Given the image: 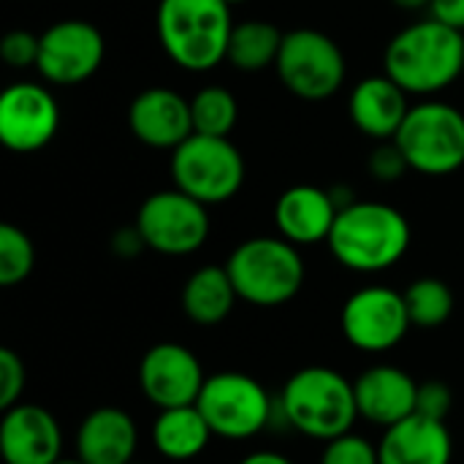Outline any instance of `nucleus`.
<instances>
[{"label":"nucleus","mask_w":464,"mask_h":464,"mask_svg":"<svg viewBox=\"0 0 464 464\" xmlns=\"http://www.w3.org/2000/svg\"><path fill=\"white\" fill-rule=\"evenodd\" d=\"M38 49H41V35H33L30 30H11L0 41L3 63L16 71L38 65Z\"/></svg>","instance_id":"obj_30"},{"label":"nucleus","mask_w":464,"mask_h":464,"mask_svg":"<svg viewBox=\"0 0 464 464\" xmlns=\"http://www.w3.org/2000/svg\"><path fill=\"white\" fill-rule=\"evenodd\" d=\"M136 449V421L130 413L114 405L95 408L76 430V459L84 464H130Z\"/></svg>","instance_id":"obj_19"},{"label":"nucleus","mask_w":464,"mask_h":464,"mask_svg":"<svg viewBox=\"0 0 464 464\" xmlns=\"http://www.w3.org/2000/svg\"><path fill=\"white\" fill-rule=\"evenodd\" d=\"M212 438L215 435L196 405L166 408L152 424V443L169 462H190L201 457Z\"/></svg>","instance_id":"obj_22"},{"label":"nucleus","mask_w":464,"mask_h":464,"mask_svg":"<svg viewBox=\"0 0 464 464\" xmlns=\"http://www.w3.org/2000/svg\"><path fill=\"white\" fill-rule=\"evenodd\" d=\"M411 223L397 207L353 201L337 212L326 245L340 266L372 275L400 264L411 247Z\"/></svg>","instance_id":"obj_2"},{"label":"nucleus","mask_w":464,"mask_h":464,"mask_svg":"<svg viewBox=\"0 0 464 464\" xmlns=\"http://www.w3.org/2000/svg\"><path fill=\"white\" fill-rule=\"evenodd\" d=\"M136 228L150 250L160 256H190L201 250L209 237L207 204L177 188L158 190L141 201Z\"/></svg>","instance_id":"obj_10"},{"label":"nucleus","mask_w":464,"mask_h":464,"mask_svg":"<svg viewBox=\"0 0 464 464\" xmlns=\"http://www.w3.org/2000/svg\"><path fill=\"white\" fill-rule=\"evenodd\" d=\"M106 57L101 30L87 19H60L41 33L38 73L49 84L71 87L87 82Z\"/></svg>","instance_id":"obj_12"},{"label":"nucleus","mask_w":464,"mask_h":464,"mask_svg":"<svg viewBox=\"0 0 464 464\" xmlns=\"http://www.w3.org/2000/svg\"><path fill=\"white\" fill-rule=\"evenodd\" d=\"M411 169L424 177H449L464 166V114L443 101L413 106L397 133Z\"/></svg>","instance_id":"obj_7"},{"label":"nucleus","mask_w":464,"mask_h":464,"mask_svg":"<svg viewBox=\"0 0 464 464\" xmlns=\"http://www.w3.org/2000/svg\"><path fill=\"white\" fill-rule=\"evenodd\" d=\"M158 41L169 60L190 73H207L226 60L234 30L226 0H160Z\"/></svg>","instance_id":"obj_3"},{"label":"nucleus","mask_w":464,"mask_h":464,"mask_svg":"<svg viewBox=\"0 0 464 464\" xmlns=\"http://www.w3.org/2000/svg\"><path fill=\"white\" fill-rule=\"evenodd\" d=\"M275 68L283 87L302 101H326L337 95L348 73L340 44L313 27L285 33Z\"/></svg>","instance_id":"obj_9"},{"label":"nucleus","mask_w":464,"mask_h":464,"mask_svg":"<svg viewBox=\"0 0 464 464\" xmlns=\"http://www.w3.org/2000/svg\"><path fill=\"white\" fill-rule=\"evenodd\" d=\"M394 5L405 8V11H421V8H430L432 0H392Z\"/></svg>","instance_id":"obj_36"},{"label":"nucleus","mask_w":464,"mask_h":464,"mask_svg":"<svg viewBox=\"0 0 464 464\" xmlns=\"http://www.w3.org/2000/svg\"><path fill=\"white\" fill-rule=\"evenodd\" d=\"M383 73L408 95H435L464 73V33L438 22L400 30L383 52Z\"/></svg>","instance_id":"obj_1"},{"label":"nucleus","mask_w":464,"mask_h":464,"mask_svg":"<svg viewBox=\"0 0 464 464\" xmlns=\"http://www.w3.org/2000/svg\"><path fill=\"white\" fill-rule=\"evenodd\" d=\"M204 367L198 356L179 343H158L139 362V386L158 411L196 405L204 389Z\"/></svg>","instance_id":"obj_14"},{"label":"nucleus","mask_w":464,"mask_h":464,"mask_svg":"<svg viewBox=\"0 0 464 464\" xmlns=\"http://www.w3.org/2000/svg\"><path fill=\"white\" fill-rule=\"evenodd\" d=\"M239 464H294L288 457L277 454V451H253L247 454Z\"/></svg>","instance_id":"obj_35"},{"label":"nucleus","mask_w":464,"mask_h":464,"mask_svg":"<svg viewBox=\"0 0 464 464\" xmlns=\"http://www.w3.org/2000/svg\"><path fill=\"white\" fill-rule=\"evenodd\" d=\"M402 294L411 324L419 329H438L454 315V291L438 277H419Z\"/></svg>","instance_id":"obj_25"},{"label":"nucleus","mask_w":464,"mask_h":464,"mask_svg":"<svg viewBox=\"0 0 464 464\" xmlns=\"http://www.w3.org/2000/svg\"><path fill=\"white\" fill-rule=\"evenodd\" d=\"M0 454L5 464H54L63 457V432L57 419L33 402H16L3 411Z\"/></svg>","instance_id":"obj_15"},{"label":"nucleus","mask_w":464,"mask_h":464,"mask_svg":"<svg viewBox=\"0 0 464 464\" xmlns=\"http://www.w3.org/2000/svg\"><path fill=\"white\" fill-rule=\"evenodd\" d=\"M237 299L239 294L226 266H201L188 277L182 288V310L188 321L198 326L223 324L231 315Z\"/></svg>","instance_id":"obj_23"},{"label":"nucleus","mask_w":464,"mask_h":464,"mask_svg":"<svg viewBox=\"0 0 464 464\" xmlns=\"http://www.w3.org/2000/svg\"><path fill=\"white\" fill-rule=\"evenodd\" d=\"M353 392H356L359 419H367L375 427L389 430L416 413L419 383L400 367L375 364L364 370L353 381Z\"/></svg>","instance_id":"obj_17"},{"label":"nucleus","mask_w":464,"mask_h":464,"mask_svg":"<svg viewBox=\"0 0 464 464\" xmlns=\"http://www.w3.org/2000/svg\"><path fill=\"white\" fill-rule=\"evenodd\" d=\"M367 169H370V174H372L378 182H397V179H402V174L411 169V163H408V158L402 155V150L397 147V141H381V144L372 150V155H370V160H367Z\"/></svg>","instance_id":"obj_31"},{"label":"nucleus","mask_w":464,"mask_h":464,"mask_svg":"<svg viewBox=\"0 0 464 464\" xmlns=\"http://www.w3.org/2000/svg\"><path fill=\"white\" fill-rule=\"evenodd\" d=\"M340 207L332 198V190L318 185H294L280 193L275 204V226L283 239L296 247L326 242Z\"/></svg>","instance_id":"obj_18"},{"label":"nucleus","mask_w":464,"mask_h":464,"mask_svg":"<svg viewBox=\"0 0 464 464\" xmlns=\"http://www.w3.org/2000/svg\"><path fill=\"white\" fill-rule=\"evenodd\" d=\"M196 408L207 419L212 435L226 440H250L261 435L275 413V402L261 381L234 370L207 375Z\"/></svg>","instance_id":"obj_8"},{"label":"nucleus","mask_w":464,"mask_h":464,"mask_svg":"<svg viewBox=\"0 0 464 464\" xmlns=\"http://www.w3.org/2000/svg\"><path fill=\"white\" fill-rule=\"evenodd\" d=\"M462 76H464V73H462Z\"/></svg>","instance_id":"obj_40"},{"label":"nucleus","mask_w":464,"mask_h":464,"mask_svg":"<svg viewBox=\"0 0 464 464\" xmlns=\"http://www.w3.org/2000/svg\"><path fill=\"white\" fill-rule=\"evenodd\" d=\"M60 128L54 95L35 82H14L0 95V141L19 155L44 150Z\"/></svg>","instance_id":"obj_13"},{"label":"nucleus","mask_w":464,"mask_h":464,"mask_svg":"<svg viewBox=\"0 0 464 464\" xmlns=\"http://www.w3.org/2000/svg\"><path fill=\"white\" fill-rule=\"evenodd\" d=\"M348 111L353 125L375 139V141H394L411 106L408 92L386 73L362 79L348 101Z\"/></svg>","instance_id":"obj_20"},{"label":"nucleus","mask_w":464,"mask_h":464,"mask_svg":"<svg viewBox=\"0 0 464 464\" xmlns=\"http://www.w3.org/2000/svg\"><path fill=\"white\" fill-rule=\"evenodd\" d=\"M378 457L381 464H451L454 440L446 421L413 413L383 430Z\"/></svg>","instance_id":"obj_21"},{"label":"nucleus","mask_w":464,"mask_h":464,"mask_svg":"<svg viewBox=\"0 0 464 464\" xmlns=\"http://www.w3.org/2000/svg\"><path fill=\"white\" fill-rule=\"evenodd\" d=\"M228 5H239V3H247V0H226Z\"/></svg>","instance_id":"obj_38"},{"label":"nucleus","mask_w":464,"mask_h":464,"mask_svg":"<svg viewBox=\"0 0 464 464\" xmlns=\"http://www.w3.org/2000/svg\"><path fill=\"white\" fill-rule=\"evenodd\" d=\"M54 464H84L82 459H60V462H54Z\"/></svg>","instance_id":"obj_37"},{"label":"nucleus","mask_w":464,"mask_h":464,"mask_svg":"<svg viewBox=\"0 0 464 464\" xmlns=\"http://www.w3.org/2000/svg\"><path fill=\"white\" fill-rule=\"evenodd\" d=\"M430 14L432 19L464 33V0H432Z\"/></svg>","instance_id":"obj_34"},{"label":"nucleus","mask_w":464,"mask_h":464,"mask_svg":"<svg viewBox=\"0 0 464 464\" xmlns=\"http://www.w3.org/2000/svg\"><path fill=\"white\" fill-rule=\"evenodd\" d=\"M130 133L152 150H177L193 136L190 101L169 87H147L128 106Z\"/></svg>","instance_id":"obj_16"},{"label":"nucleus","mask_w":464,"mask_h":464,"mask_svg":"<svg viewBox=\"0 0 464 464\" xmlns=\"http://www.w3.org/2000/svg\"><path fill=\"white\" fill-rule=\"evenodd\" d=\"M454 408V394L443 381H427L419 383V400H416V413L435 419V421H446L449 413Z\"/></svg>","instance_id":"obj_32"},{"label":"nucleus","mask_w":464,"mask_h":464,"mask_svg":"<svg viewBox=\"0 0 464 464\" xmlns=\"http://www.w3.org/2000/svg\"><path fill=\"white\" fill-rule=\"evenodd\" d=\"M280 411L291 430L324 443L353 432L359 419L353 381L332 367H304L294 372L283 386Z\"/></svg>","instance_id":"obj_4"},{"label":"nucleus","mask_w":464,"mask_h":464,"mask_svg":"<svg viewBox=\"0 0 464 464\" xmlns=\"http://www.w3.org/2000/svg\"><path fill=\"white\" fill-rule=\"evenodd\" d=\"M174 188L212 207L231 201L245 185V158L228 136H188L171 150Z\"/></svg>","instance_id":"obj_6"},{"label":"nucleus","mask_w":464,"mask_h":464,"mask_svg":"<svg viewBox=\"0 0 464 464\" xmlns=\"http://www.w3.org/2000/svg\"><path fill=\"white\" fill-rule=\"evenodd\" d=\"M405 294L389 285H367L351 294L340 313L345 340L362 353H386L411 332Z\"/></svg>","instance_id":"obj_11"},{"label":"nucleus","mask_w":464,"mask_h":464,"mask_svg":"<svg viewBox=\"0 0 464 464\" xmlns=\"http://www.w3.org/2000/svg\"><path fill=\"white\" fill-rule=\"evenodd\" d=\"M283 38L285 33H280V27L272 22H264V19L239 22L231 30L226 60L242 73H258L277 63Z\"/></svg>","instance_id":"obj_24"},{"label":"nucleus","mask_w":464,"mask_h":464,"mask_svg":"<svg viewBox=\"0 0 464 464\" xmlns=\"http://www.w3.org/2000/svg\"><path fill=\"white\" fill-rule=\"evenodd\" d=\"M130 464H144V462H130Z\"/></svg>","instance_id":"obj_39"},{"label":"nucleus","mask_w":464,"mask_h":464,"mask_svg":"<svg viewBox=\"0 0 464 464\" xmlns=\"http://www.w3.org/2000/svg\"><path fill=\"white\" fill-rule=\"evenodd\" d=\"M242 302L253 307L288 304L304 285V261L296 245L283 237H253L234 247L226 261Z\"/></svg>","instance_id":"obj_5"},{"label":"nucleus","mask_w":464,"mask_h":464,"mask_svg":"<svg viewBox=\"0 0 464 464\" xmlns=\"http://www.w3.org/2000/svg\"><path fill=\"white\" fill-rule=\"evenodd\" d=\"M321 464H381L378 446L356 432H345L334 440L324 443Z\"/></svg>","instance_id":"obj_28"},{"label":"nucleus","mask_w":464,"mask_h":464,"mask_svg":"<svg viewBox=\"0 0 464 464\" xmlns=\"http://www.w3.org/2000/svg\"><path fill=\"white\" fill-rule=\"evenodd\" d=\"M193 130L204 136H228L239 117V103L231 90L209 84L190 98Z\"/></svg>","instance_id":"obj_26"},{"label":"nucleus","mask_w":464,"mask_h":464,"mask_svg":"<svg viewBox=\"0 0 464 464\" xmlns=\"http://www.w3.org/2000/svg\"><path fill=\"white\" fill-rule=\"evenodd\" d=\"M27 386V370L16 351L0 348V408L8 411L16 402H22Z\"/></svg>","instance_id":"obj_29"},{"label":"nucleus","mask_w":464,"mask_h":464,"mask_svg":"<svg viewBox=\"0 0 464 464\" xmlns=\"http://www.w3.org/2000/svg\"><path fill=\"white\" fill-rule=\"evenodd\" d=\"M111 250H114L120 258H136L141 250H147V242H144L141 231L136 228V223L120 228V231L111 237Z\"/></svg>","instance_id":"obj_33"},{"label":"nucleus","mask_w":464,"mask_h":464,"mask_svg":"<svg viewBox=\"0 0 464 464\" xmlns=\"http://www.w3.org/2000/svg\"><path fill=\"white\" fill-rule=\"evenodd\" d=\"M33 266H35V247L30 237L16 226L3 223L0 226V285L14 288L24 283Z\"/></svg>","instance_id":"obj_27"}]
</instances>
